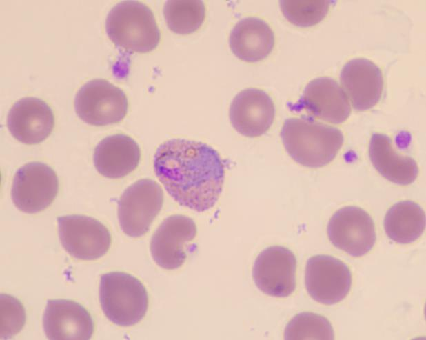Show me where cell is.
<instances>
[{
	"instance_id": "6da1fadb",
	"label": "cell",
	"mask_w": 426,
	"mask_h": 340,
	"mask_svg": "<svg viewBox=\"0 0 426 340\" xmlns=\"http://www.w3.org/2000/svg\"><path fill=\"white\" fill-rule=\"evenodd\" d=\"M153 163L156 177L181 206L202 212L217 202L224 183L225 164L210 146L170 139L158 147Z\"/></svg>"
},
{
	"instance_id": "7a4b0ae2",
	"label": "cell",
	"mask_w": 426,
	"mask_h": 340,
	"mask_svg": "<svg viewBox=\"0 0 426 340\" xmlns=\"http://www.w3.org/2000/svg\"><path fill=\"white\" fill-rule=\"evenodd\" d=\"M281 137L288 154L298 163L320 168L337 155L344 137L340 130L307 117L287 119Z\"/></svg>"
},
{
	"instance_id": "3957f363",
	"label": "cell",
	"mask_w": 426,
	"mask_h": 340,
	"mask_svg": "<svg viewBox=\"0 0 426 340\" xmlns=\"http://www.w3.org/2000/svg\"><path fill=\"white\" fill-rule=\"evenodd\" d=\"M105 31L116 47L130 52H150L161 38L152 10L138 1H123L112 7L105 19Z\"/></svg>"
},
{
	"instance_id": "277c9868",
	"label": "cell",
	"mask_w": 426,
	"mask_h": 340,
	"mask_svg": "<svg viewBox=\"0 0 426 340\" xmlns=\"http://www.w3.org/2000/svg\"><path fill=\"white\" fill-rule=\"evenodd\" d=\"M99 301L106 317L121 326L139 323L148 307V293L143 284L135 277L122 272L101 276Z\"/></svg>"
},
{
	"instance_id": "5b68a950",
	"label": "cell",
	"mask_w": 426,
	"mask_h": 340,
	"mask_svg": "<svg viewBox=\"0 0 426 340\" xmlns=\"http://www.w3.org/2000/svg\"><path fill=\"white\" fill-rule=\"evenodd\" d=\"M163 203L161 186L150 179H140L128 187L118 202V219L122 231L140 237L149 231Z\"/></svg>"
},
{
	"instance_id": "8992f818",
	"label": "cell",
	"mask_w": 426,
	"mask_h": 340,
	"mask_svg": "<svg viewBox=\"0 0 426 340\" xmlns=\"http://www.w3.org/2000/svg\"><path fill=\"white\" fill-rule=\"evenodd\" d=\"M74 108L85 123L106 126L119 123L125 117L128 103L121 89L107 80L95 79L79 88L74 98Z\"/></svg>"
},
{
	"instance_id": "52a82bcc",
	"label": "cell",
	"mask_w": 426,
	"mask_h": 340,
	"mask_svg": "<svg viewBox=\"0 0 426 340\" xmlns=\"http://www.w3.org/2000/svg\"><path fill=\"white\" fill-rule=\"evenodd\" d=\"M58 189V178L51 167L41 162H30L14 174L11 198L19 210L33 214L49 206Z\"/></svg>"
},
{
	"instance_id": "ba28073f",
	"label": "cell",
	"mask_w": 426,
	"mask_h": 340,
	"mask_svg": "<svg viewBox=\"0 0 426 340\" xmlns=\"http://www.w3.org/2000/svg\"><path fill=\"white\" fill-rule=\"evenodd\" d=\"M57 221L61 243L72 257L81 260H95L109 250L111 234L97 219L73 214L57 217Z\"/></svg>"
},
{
	"instance_id": "9c48e42d",
	"label": "cell",
	"mask_w": 426,
	"mask_h": 340,
	"mask_svg": "<svg viewBox=\"0 0 426 340\" xmlns=\"http://www.w3.org/2000/svg\"><path fill=\"white\" fill-rule=\"evenodd\" d=\"M352 275L348 266L330 255L310 257L306 263L305 285L316 301L332 305L345 299L349 292Z\"/></svg>"
},
{
	"instance_id": "30bf717a",
	"label": "cell",
	"mask_w": 426,
	"mask_h": 340,
	"mask_svg": "<svg viewBox=\"0 0 426 340\" xmlns=\"http://www.w3.org/2000/svg\"><path fill=\"white\" fill-rule=\"evenodd\" d=\"M327 231L332 243L352 257L367 254L376 239L372 218L357 206L338 210L330 218Z\"/></svg>"
},
{
	"instance_id": "8fae6325",
	"label": "cell",
	"mask_w": 426,
	"mask_h": 340,
	"mask_svg": "<svg viewBox=\"0 0 426 340\" xmlns=\"http://www.w3.org/2000/svg\"><path fill=\"white\" fill-rule=\"evenodd\" d=\"M296 259L287 248L273 246L256 257L252 269L253 280L263 293L286 297L296 288Z\"/></svg>"
},
{
	"instance_id": "7c38bea8",
	"label": "cell",
	"mask_w": 426,
	"mask_h": 340,
	"mask_svg": "<svg viewBox=\"0 0 426 340\" xmlns=\"http://www.w3.org/2000/svg\"><path fill=\"white\" fill-rule=\"evenodd\" d=\"M196 232V226L191 218L179 214L167 217L152 237V259L164 269L181 267L187 257V243L195 238Z\"/></svg>"
},
{
	"instance_id": "4fadbf2b",
	"label": "cell",
	"mask_w": 426,
	"mask_h": 340,
	"mask_svg": "<svg viewBox=\"0 0 426 340\" xmlns=\"http://www.w3.org/2000/svg\"><path fill=\"white\" fill-rule=\"evenodd\" d=\"M292 110L307 111L312 117L334 124L344 122L351 112L347 97L339 84L329 77L316 78L308 83Z\"/></svg>"
},
{
	"instance_id": "5bb4252c",
	"label": "cell",
	"mask_w": 426,
	"mask_h": 340,
	"mask_svg": "<svg viewBox=\"0 0 426 340\" xmlns=\"http://www.w3.org/2000/svg\"><path fill=\"white\" fill-rule=\"evenodd\" d=\"M229 114L232 126L239 134L256 137L265 134L272 125L275 108L265 91L247 88L234 97Z\"/></svg>"
},
{
	"instance_id": "9a60e30c",
	"label": "cell",
	"mask_w": 426,
	"mask_h": 340,
	"mask_svg": "<svg viewBox=\"0 0 426 340\" xmlns=\"http://www.w3.org/2000/svg\"><path fill=\"white\" fill-rule=\"evenodd\" d=\"M46 337L51 340H88L94 330L88 310L72 300L50 299L43 316Z\"/></svg>"
},
{
	"instance_id": "2e32d148",
	"label": "cell",
	"mask_w": 426,
	"mask_h": 340,
	"mask_svg": "<svg viewBox=\"0 0 426 340\" xmlns=\"http://www.w3.org/2000/svg\"><path fill=\"white\" fill-rule=\"evenodd\" d=\"M54 119L50 106L36 97H24L9 110L7 126L10 134L25 144H37L52 132Z\"/></svg>"
},
{
	"instance_id": "e0dca14e",
	"label": "cell",
	"mask_w": 426,
	"mask_h": 340,
	"mask_svg": "<svg viewBox=\"0 0 426 340\" xmlns=\"http://www.w3.org/2000/svg\"><path fill=\"white\" fill-rule=\"evenodd\" d=\"M340 80L356 110H369L382 96L383 79L381 70L368 59L357 58L349 61L341 71Z\"/></svg>"
},
{
	"instance_id": "ac0fdd59",
	"label": "cell",
	"mask_w": 426,
	"mask_h": 340,
	"mask_svg": "<svg viewBox=\"0 0 426 340\" xmlns=\"http://www.w3.org/2000/svg\"><path fill=\"white\" fill-rule=\"evenodd\" d=\"M141 150L130 137L116 134L106 137L96 146L93 161L97 170L110 179L122 178L139 165Z\"/></svg>"
},
{
	"instance_id": "d6986e66",
	"label": "cell",
	"mask_w": 426,
	"mask_h": 340,
	"mask_svg": "<svg viewBox=\"0 0 426 340\" xmlns=\"http://www.w3.org/2000/svg\"><path fill=\"white\" fill-rule=\"evenodd\" d=\"M229 45L233 54L246 62L266 58L274 46V34L264 21L256 17L244 18L232 28Z\"/></svg>"
},
{
	"instance_id": "ffe728a7",
	"label": "cell",
	"mask_w": 426,
	"mask_h": 340,
	"mask_svg": "<svg viewBox=\"0 0 426 340\" xmlns=\"http://www.w3.org/2000/svg\"><path fill=\"white\" fill-rule=\"evenodd\" d=\"M369 157L376 170L388 181L406 186L417 177L418 168L412 157L398 154L386 134L374 133L369 145Z\"/></svg>"
},
{
	"instance_id": "44dd1931",
	"label": "cell",
	"mask_w": 426,
	"mask_h": 340,
	"mask_svg": "<svg viewBox=\"0 0 426 340\" xmlns=\"http://www.w3.org/2000/svg\"><path fill=\"white\" fill-rule=\"evenodd\" d=\"M425 228V214L422 208L412 201L393 205L384 219V228L392 241L407 244L415 241Z\"/></svg>"
},
{
	"instance_id": "7402d4cb",
	"label": "cell",
	"mask_w": 426,
	"mask_h": 340,
	"mask_svg": "<svg viewBox=\"0 0 426 340\" xmlns=\"http://www.w3.org/2000/svg\"><path fill=\"white\" fill-rule=\"evenodd\" d=\"M163 15L169 29L179 34H189L196 31L205 17V8L200 0L167 1Z\"/></svg>"
},
{
	"instance_id": "603a6c76",
	"label": "cell",
	"mask_w": 426,
	"mask_h": 340,
	"mask_svg": "<svg viewBox=\"0 0 426 340\" xmlns=\"http://www.w3.org/2000/svg\"><path fill=\"white\" fill-rule=\"evenodd\" d=\"M284 339L286 340L334 339L333 328L323 316L304 312L295 315L287 324Z\"/></svg>"
},
{
	"instance_id": "cb8c5ba5",
	"label": "cell",
	"mask_w": 426,
	"mask_h": 340,
	"mask_svg": "<svg viewBox=\"0 0 426 340\" xmlns=\"http://www.w3.org/2000/svg\"><path fill=\"white\" fill-rule=\"evenodd\" d=\"M333 1H280L285 17L299 27H310L318 23L327 15Z\"/></svg>"
},
{
	"instance_id": "d4e9b609",
	"label": "cell",
	"mask_w": 426,
	"mask_h": 340,
	"mask_svg": "<svg viewBox=\"0 0 426 340\" xmlns=\"http://www.w3.org/2000/svg\"><path fill=\"white\" fill-rule=\"evenodd\" d=\"M0 299L1 339H8L23 328L26 321V312L21 303L14 297L2 294Z\"/></svg>"
}]
</instances>
